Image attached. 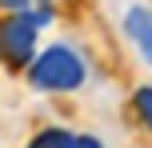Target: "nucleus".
I'll return each mask as SVG.
<instances>
[{
	"mask_svg": "<svg viewBox=\"0 0 152 148\" xmlns=\"http://www.w3.org/2000/svg\"><path fill=\"white\" fill-rule=\"evenodd\" d=\"M124 32H128V40L140 48V56L152 64V12L148 8H128V12H124Z\"/></svg>",
	"mask_w": 152,
	"mask_h": 148,
	"instance_id": "7ed1b4c3",
	"label": "nucleus"
},
{
	"mask_svg": "<svg viewBox=\"0 0 152 148\" xmlns=\"http://www.w3.org/2000/svg\"><path fill=\"white\" fill-rule=\"evenodd\" d=\"M0 4H4V8H16V12H20V8H28L32 0H0Z\"/></svg>",
	"mask_w": 152,
	"mask_h": 148,
	"instance_id": "423d86ee",
	"label": "nucleus"
},
{
	"mask_svg": "<svg viewBox=\"0 0 152 148\" xmlns=\"http://www.w3.org/2000/svg\"><path fill=\"white\" fill-rule=\"evenodd\" d=\"M36 148H96L100 140H92V136H76V132H64V128H48V132H40Z\"/></svg>",
	"mask_w": 152,
	"mask_h": 148,
	"instance_id": "20e7f679",
	"label": "nucleus"
},
{
	"mask_svg": "<svg viewBox=\"0 0 152 148\" xmlns=\"http://www.w3.org/2000/svg\"><path fill=\"white\" fill-rule=\"evenodd\" d=\"M136 108L144 116V124L152 128V88H136Z\"/></svg>",
	"mask_w": 152,
	"mask_h": 148,
	"instance_id": "39448f33",
	"label": "nucleus"
},
{
	"mask_svg": "<svg viewBox=\"0 0 152 148\" xmlns=\"http://www.w3.org/2000/svg\"><path fill=\"white\" fill-rule=\"evenodd\" d=\"M40 24H48V12H16L0 20V60L12 68H28Z\"/></svg>",
	"mask_w": 152,
	"mask_h": 148,
	"instance_id": "f03ea898",
	"label": "nucleus"
},
{
	"mask_svg": "<svg viewBox=\"0 0 152 148\" xmlns=\"http://www.w3.org/2000/svg\"><path fill=\"white\" fill-rule=\"evenodd\" d=\"M84 76H88L84 60L72 48H64V44H52V48H44L36 60H28L32 88H44V92H72V88L84 84Z\"/></svg>",
	"mask_w": 152,
	"mask_h": 148,
	"instance_id": "f257e3e1",
	"label": "nucleus"
}]
</instances>
